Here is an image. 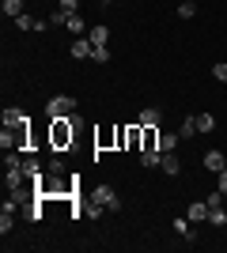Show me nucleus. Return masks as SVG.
I'll return each mask as SVG.
<instances>
[{
  "mask_svg": "<svg viewBox=\"0 0 227 253\" xmlns=\"http://www.w3.org/2000/svg\"><path fill=\"white\" fill-rule=\"evenodd\" d=\"M178 15H182V19H193L197 15V0H182V4H178Z\"/></svg>",
  "mask_w": 227,
  "mask_h": 253,
  "instance_id": "21",
  "label": "nucleus"
},
{
  "mask_svg": "<svg viewBox=\"0 0 227 253\" xmlns=\"http://www.w3.org/2000/svg\"><path fill=\"white\" fill-rule=\"evenodd\" d=\"M0 148H4V151L15 148V136H11V128H8V125H4V132H0Z\"/></svg>",
  "mask_w": 227,
  "mask_h": 253,
  "instance_id": "23",
  "label": "nucleus"
},
{
  "mask_svg": "<svg viewBox=\"0 0 227 253\" xmlns=\"http://www.w3.org/2000/svg\"><path fill=\"white\" fill-rule=\"evenodd\" d=\"M216 189H220V193H224V197H227V167L220 170V181H216Z\"/></svg>",
  "mask_w": 227,
  "mask_h": 253,
  "instance_id": "30",
  "label": "nucleus"
},
{
  "mask_svg": "<svg viewBox=\"0 0 227 253\" xmlns=\"http://www.w3.org/2000/svg\"><path fill=\"white\" fill-rule=\"evenodd\" d=\"M65 23H68V11H61V8H57L53 15H49V27H65Z\"/></svg>",
  "mask_w": 227,
  "mask_h": 253,
  "instance_id": "26",
  "label": "nucleus"
},
{
  "mask_svg": "<svg viewBox=\"0 0 227 253\" xmlns=\"http://www.w3.org/2000/svg\"><path fill=\"white\" fill-rule=\"evenodd\" d=\"M57 8L68 11V15H76V8H80V0H57Z\"/></svg>",
  "mask_w": 227,
  "mask_h": 253,
  "instance_id": "28",
  "label": "nucleus"
},
{
  "mask_svg": "<svg viewBox=\"0 0 227 253\" xmlns=\"http://www.w3.org/2000/svg\"><path fill=\"white\" fill-rule=\"evenodd\" d=\"M19 167H23V155H19V151H15V148L4 151V170H19Z\"/></svg>",
  "mask_w": 227,
  "mask_h": 253,
  "instance_id": "17",
  "label": "nucleus"
},
{
  "mask_svg": "<svg viewBox=\"0 0 227 253\" xmlns=\"http://www.w3.org/2000/svg\"><path fill=\"white\" fill-rule=\"evenodd\" d=\"M159 167H163V174H171V178H174V174H182V159H178V151H163Z\"/></svg>",
  "mask_w": 227,
  "mask_h": 253,
  "instance_id": "6",
  "label": "nucleus"
},
{
  "mask_svg": "<svg viewBox=\"0 0 227 253\" xmlns=\"http://www.w3.org/2000/svg\"><path fill=\"white\" fill-rule=\"evenodd\" d=\"M91 197H95V201L102 204L106 211H118V208H121V197H118V189H114V185H106V181H98L95 189H91Z\"/></svg>",
  "mask_w": 227,
  "mask_h": 253,
  "instance_id": "3",
  "label": "nucleus"
},
{
  "mask_svg": "<svg viewBox=\"0 0 227 253\" xmlns=\"http://www.w3.org/2000/svg\"><path fill=\"white\" fill-rule=\"evenodd\" d=\"M159 121H163V114L155 110V106H144L140 114H136V125H155L159 128Z\"/></svg>",
  "mask_w": 227,
  "mask_h": 253,
  "instance_id": "7",
  "label": "nucleus"
},
{
  "mask_svg": "<svg viewBox=\"0 0 227 253\" xmlns=\"http://www.w3.org/2000/svg\"><path fill=\"white\" fill-rule=\"evenodd\" d=\"M4 125H8V128H15V125H27V114H23L19 106H8V110H4Z\"/></svg>",
  "mask_w": 227,
  "mask_h": 253,
  "instance_id": "8",
  "label": "nucleus"
},
{
  "mask_svg": "<svg viewBox=\"0 0 227 253\" xmlns=\"http://www.w3.org/2000/svg\"><path fill=\"white\" fill-rule=\"evenodd\" d=\"M193 132H197V117H185V121H182V125H178V136H193Z\"/></svg>",
  "mask_w": 227,
  "mask_h": 253,
  "instance_id": "22",
  "label": "nucleus"
},
{
  "mask_svg": "<svg viewBox=\"0 0 227 253\" xmlns=\"http://www.w3.org/2000/svg\"><path fill=\"white\" fill-rule=\"evenodd\" d=\"M95 144L98 148H118V128H102V132L95 136Z\"/></svg>",
  "mask_w": 227,
  "mask_h": 253,
  "instance_id": "11",
  "label": "nucleus"
},
{
  "mask_svg": "<svg viewBox=\"0 0 227 253\" xmlns=\"http://www.w3.org/2000/svg\"><path fill=\"white\" fill-rule=\"evenodd\" d=\"M140 151H159V128L155 125H144V148Z\"/></svg>",
  "mask_w": 227,
  "mask_h": 253,
  "instance_id": "9",
  "label": "nucleus"
},
{
  "mask_svg": "<svg viewBox=\"0 0 227 253\" xmlns=\"http://www.w3.org/2000/svg\"><path fill=\"white\" fill-rule=\"evenodd\" d=\"M65 27H68V31H72V34H76V38H84V34H87V31H91V27H87V23H84V19H80V15H68V23H65Z\"/></svg>",
  "mask_w": 227,
  "mask_h": 253,
  "instance_id": "14",
  "label": "nucleus"
},
{
  "mask_svg": "<svg viewBox=\"0 0 227 253\" xmlns=\"http://www.w3.org/2000/svg\"><path fill=\"white\" fill-rule=\"evenodd\" d=\"M87 38H91V45H106L110 27H102V23H98V27H91V31H87Z\"/></svg>",
  "mask_w": 227,
  "mask_h": 253,
  "instance_id": "13",
  "label": "nucleus"
},
{
  "mask_svg": "<svg viewBox=\"0 0 227 253\" xmlns=\"http://www.w3.org/2000/svg\"><path fill=\"white\" fill-rule=\"evenodd\" d=\"M98 4H114V0H98Z\"/></svg>",
  "mask_w": 227,
  "mask_h": 253,
  "instance_id": "31",
  "label": "nucleus"
},
{
  "mask_svg": "<svg viewBox=\"0 0 227 253\" xmlns=\"http://www.w3.org/2000/svg\"><path fill=\"white\" fill-rule=\"evenodd\" d=\"M76 128H80V117H53L49 121V148L53 151H68L76 140Z\"/></svg>",
  "mask_w": 227,
  "mask_h": 253,
  "instance_id": "1",
  "label": "nucleus"
},
{
  "mask_svg": "<svg viewBox=\"0 0 227 253\" xmlns=\"http://www.w3.org/2000/svg\"><path fill=\"white\" fill-rule=\"evenodd\" d=\"M208 223H212V227H227V211L224 208H208Z\"/></svg>",
  "mask_w": 227,
  "mask_h": 253,
  "instance_id": "20",
  "label": "nucleus"
},
{
  "mask_svg": "<svg viewBox=\"0 0 227 253\" xmlns=\"http://www.w3.org/2000/svg\"><path fill=\"white\" fill-rule=\"evenodd\" d=\"M178 140H182L178 132H159V151H174V148H178Z\"/></svg>",
  "mask_w": 227,
  "mask_h": 253,
  "instance_id": "15",
  "label": "nucleus"
},
{
  "mask_svg": "<svg viewBox=\"0 0 227 253\" xmlns=\"http://www.w3.org/2000/svg\"><path fill=\"white\" fill-rule=\"evenodd\" d=\"M76 114V98L72 95H53L45 102V117L53 121V117H72Z\"/></svg>",
  "mask_w": 227,
  "mask_h": 253,
  "instance_id": "2",
  "label": "nucleus"
},
{
  "mask_svg": "<svg viewBox=\"0 0 227 253\" xmlns=\"http://www.w3.org/2000/svg\"><path fill=\"white\" fill-rule=\"evenodd\" d=\"M15 23H19L23 31H34V23H38V19H34V15H27V11H23V15H19V19H15Z\"/></svg>",
  "mask_w": 227,
  "mask_h": 253,
  "instance_id": "29",
  "label": "nucleus"
},
{
  "mask_svg": "<svg viewBox=\"0 0 227 253\" xmlns=\"http://www.w3.org/2000/svg\"><path fill=\"white\" fill-rule=\"evenodd\" d=\"M65 159H61V151H53V159H49V167H45V174H53V178H65Z\"/></svg>",
  "mask_w": 227,
  "mask_h": 253,
  "instance_id": "12",
  "label": "nucleus"
},
{
  "mask_svg": "<svg viewBox=\"0 0 227 253\" xmlns=\"http://www.w3.org/2000/svg\"><path fill=\"white\" fill-rule=\"evenodd\" d=\"M0 11H4L8 19H19L27 8H23V0H0Z\"/></svg>",
  "mask_w": 227,
  "mask_h": 253,
  "instance_id": "10",
  "label": "nucleus"
},
{
  "mask_svg": "<svg viewBox=\"0 0 227 253\" xmlns=\"http://www.w3.org/2000/svg\"><path fill=\"white\" fill-rule=\"evenodd\" d=\"M91 53H95V45H91V38H87V34L72 42V57H76V61H91Z\"/></svg>",
  "mask_w": 227,
  "mask_h": 253,
  "instance_id": "5",
  "label": "nucleus"
},
{
  "mask_svg": "<svg viewBox=\"0 0 227 253\" xmlns=\"http://www.w3.org/2000/svg\"><path fill=\"white\" fill-rule=\"evenodd\" d=\"M201 163H205V170H212V174H220V170L227 167V155H224V151H216V148H208Z\"/></svg>",
  "mask_w": 227,
  "mask_h": 253,
  "instance_id": "4",
  "label": "nucleus"
},
{
  "mask_svg": "<svg viewBox=\"0 0 227 253\" xmlns=\"http://www.w3.org/2000/svg\"><path fill=\"white\" fill-rule=\"evenodd\" d=\"M216 128V117L212 114H197V132H212Z\"/></svg>",
  "mask_w": 227,
  "mask_h": 253,
  "instance_id": "19",
  "label": "nucleus"
},
{
  "mask_svg": "<svg viewBox=\"0 0 227 253\" xmlns=\"http://www.w3.org/2000/svg\"><path fill=\"white\" fill-rule=\"evenodd\" d=\"M205 204H208V208H224V193H220V189H212V193L205 197Z\"/></svg>",
  "mask_w": 227,
  "mask_h": 253,
  "instance_id": "24",
  "label": "nucleus"
},
{
  "mask_svg": "<svg viewBox=\"0 0 227 253\" xmlns=\"http://www.w3.org/2000/svg\"><path fill=\"white\" fill-rule=\"evenodd\" d=\"M189 219H193V223L208 219V204L205 201H193V204H189Z\"/></svg>",
  "mask_w": 227,
  "mask_h": 253,
  "instance_id": "16",
  "label": "nucleus"
},
{
  "mask_svg": "<svg viewBox=\"0 0 227 253\" xmlns=\"http://www.w3.org/2000/svg\"><path fill=\"white\" fill-rule=\"evenodd\" d=\"M91 61L106 64V61H110V45H95V53H91Z\"/></svg>",
  "mask_w": 227,
  "mask_h": 253,
  "instance_id": "25",
  "label": "nucleus"
},
{
  "mask_svg": "<svg viewBox=\"0 0 227 253\" xmlns=\"http://www.w3.org/2000/svg\"><path fill=\"white\" fill-rule=\"evenodd\" d=\"M140 163H144L148 170H155V167L163 163V151H140Z\"/></svg>",
  "mask_w": 227,
  "mask_h": 253,
  "instance_id": "18",
  "label": "nucleus"
},
{
  "mask_svg": "<svg viewBox=\"0 0 227 253\" xmlns=\"http://www.w3.org/2000/svg\"><path fill=\"white\" fill-rule=\"evenodd\" d=\"M212 76H216L220 84H227V61H220V64H212Z\"/></svg>",
  "mask_w": 227,
  "mask_h": 253,
  "instance_id": "27",
  "label": "nucleus"
}]
</instances>
